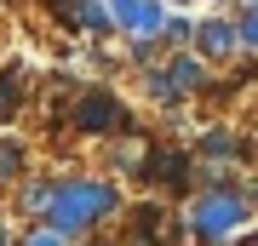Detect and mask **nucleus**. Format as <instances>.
Here are the masks:
<instances>
[{"label": "nucleus", "mask_w": 258, "mask_h": 246, "mask_svg": "<svg viewBox=\"0 0 258 246\" xmlns=\"http://www.w3.org/2000/svg\"><path fill=\"white\" fill-rule=\"evenodd\" d=\"M120 206V189L103 178H75V183H57L52 189V206H46V229H57V235H81V229H92L98 218H109V212Z\"/></svg>", "instance_id": "f257e3e1"}, {"label": "nucleus", "mask_w": 258, "mask_h": 246, "mask_svg": "<svg viewBox=\"0 0 258 246\" xmlns=\"http://www.w3.org/2000/svg\"><path fill=\"white\" fill-rule=\"evenodd\" d=\"M247 218H252V206H247V195H241V183L224 178V183H212V189H201V201L189 212V235L195 240H224Z\"/></svg>", "instance_id": "f03ea898"}, {"label": "nucleus", "mask_w": 258, "mask_h": 246, "mask_svg": "<svg viewBox=\"0 0 258 246\" xmlns=\"http://www.w3.org/2000/svg\"><path fill=\"white\" fill-rule=\"evenodd\" d=\"M138 178L149 189H166V195H189L195 178H189V149L184 143H149V155L138 160Z\"/></svg>", "instance_id": "7ed1b4c3"}, {"label": "nucleus", "mask_w": 258, "mask_h": 246, "mask_svg": "<svg viewBox=\"0 0 258 246\" xmlns=\"http://www.w3.org/2000/svg\"><path fill=\"white\" fill-rule=\"evenodd\" d=\"M75 126L92 132V137H109V132H126L132 115H126V103H120L115 92L86 86V92H75Z\"/></svg>", "instance_id": "20e7f679"}, {"label": "nucleus", "mask_w": 258, "mask_h": 246, "mask_svg": "<svg viewBox=\"0 0 258 246\" xmlns=\"http://www.w3.org/2000/svg\"><path fill=\"white\" fill-rule=\"evenodd\" d=\"M189 52L201 57V63H224V57H235V52H241V46H235V18H230V12L201 18L195 35H189Z\"/></svg>", "instance_id": "39448f33"}, {"label": "nucleus", "mask_w": 258, "mask_h": 246, "mask_svg": "<svg viewBox=\"0 0 258 246\" xmlns=\"http://www.w3.org/2000/svg\"><path fill=\"white\" fill-rule=\"evenodd\" d=\"M109 6V23L120 35H161V18H166V0H103Z\"/></svg>", "instance_id": "423d86ee"}, {"label": "nucleus", "mask_w": 258, "mask_h": 246, "mask_svg": "<svg viewBox=\"0 0 258 246\" xmlns=\"http://www.w3.org/2000/svg\"><path fill=\"white\" fill-rule=\"evenodd\" d=\"M161 69H166V80L178 86V98H195V92L212 86V74H207V63H201L195 52H172V57H161Z\"/></svg>", "instance_id": "0eeeda50"}, {"label": "nucleus", "mask_w": 258, "mask_h": 246, "mask_svg": "<svg viewBox=\"0 0 258 246\" xmlns=\"http://www.w3.org/2000/svg\"><path fill=\"white\" fill-rule=\"evenodd\" d=\"M201 160H224V166L241 160V137H235L230 126H212V132L201 137Z\"/></svg>", "instance_id": "6e6552de"}, {"label": "nucleus", "mask_w": 258, "mask_h": 246, "mask_svg": "<svg viewBox=\"0 0 258 246\" xmlns=\"http://www.w3.org/2000/svg\"><path fill=\"white\" fill-rule=\"evenodd\" d=\"M230 18H235V46H241V52H258V0L235 6Z\"/></svg>", "instance_id": "1a4fd4ad"}, {"label": "nucleus", "mask_w": 258, "mask_h": 246, "mask_svg": "<svg viewBox=\"0 0 258 246\" xmlns=\"http://www.w3.org/2000/svg\"><path fill=\"white\" fill-rule=\"evenodd\" d=\"M144 92H149V98L161 103V109H172V103H184V98H178V86L166 80V69H161V63H155V69L144 74Z\"/></svg>", "instance_id": "9d476101"}, {"label": "nucleus", "mask_w": 258, "mask_h": 246, "mask_svg": "<svg viewBox=\"0 0 258 246\" xmlns=\"http://www.w3.org/2000/svg\"><path fill=\"white\" fill-rule=\"evenodd\" d=\"M18 103H23V80H18V69H6L0 74V120L18 115Z\"/></svg>", "instance_id": "9b49d317"}, {"label": "nucleus", "mask_w": 258, "mask_h": 246, "mask_svg": "<svg viewBox=\"0 0 258 246\" xmlns=\"http://www.w3.org/2000/svg\"><path fill=\"white\" fill-rule=\"evenodd\" d=\"M52 189H57V183H29V189H23V212L46 218V206H52Z\"/></svg>", "instance_id": "f8f14e48"}, {"label": "nucleus", "mask_w": 258, "mask_h": 246, "mask_svg": "<svg viewBox=\"0 0 258 246\" xmlns=\"http://www.w3.org/2000/svg\"><path fill=\"white\" fill-rule=\"evenodd\" d=\"M18 166H23V143L0 137V183H6V178H18Z\"/></svg>", "instance_id": "ddd939ff"}, {"label": "nucleus", "mask_w": 258, "mask_h": 246, "mask_svg": "<svg viewBox=\"0 0 258 246\" xmlns=\"http://www.w3.org/2000/svg\"><path fill=\"white\" fill-rule=\"evenodd\" d=\"M23 246H63V235H57V229H46V223H40V229H29V235H23Z\"/></svg>", "instance_id": "4468645a"}, {"label": "nucleus", "mask_w": 258, "mask_h": 246, "mask_svg": "<svg viewBox=\"0 0 258 246\" xmlns=\"http://www.w3.org/2000/svg\"><path fill=\"white\" fill-rule=\"evenodd\" d=\"M241 195H247V206H258V178L247 183V189H241Z\"/></svg>", "instance_id": "2eb2a0df"}, {"label": "nucleus", "mask_w": 258, "mask_h": 246, "mask_svg": "<svg viewBox=\"0 0 258 246\" xmlns=\"http://www.w3.org/2000/svg\"><path fill=\"white\" fill-rule=\"evenodd\" d=\"M172 6H189V0H172Z\"/></svg>", "instance_id": "dca6fc26"}, {"label": "nucleus", "mask_w": 258, "mask_h": 246, "mask_svg": "<svg viewBox=\"0 0 258 246\" xmlns=\"http://www.w3.org/2000/svg\"><path fill=\"white\" fill-rule=\"evenodd\" d=\"M0 246H6V229H0Z\"/></svg>", "instance_id": "f3484780"}, {"label": "nucleus", "mask_w": 258, "mask_h": 246, "mask_svg": "<svg viewBox=\"0 0 258 246\" xmlns=\"http://www.w3.org/2000/svg\"><path fill=\"white\" fill-rule=\"evenodd\" d=\"M92 246H103V240H92Z\"/></svg>", "instance_id": "a211bd4d"}]
</instances>
